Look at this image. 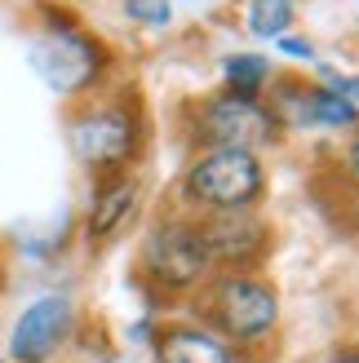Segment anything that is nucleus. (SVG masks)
Segmentation results:
<instances>
[{"instance_id":"1","label":"nucleus","mask_w":359,"mask_h":363,"mask_svg":"<svg viewBox=\"0 0 359 363\" xmlns=\"http://www.w3.org/2000/svg\"><path fill=\"white\" fill-rule=\"evenodd\" d=\"M182 195L191 199V204L213 208V213L248 208L262 195L258 155H248V151H209V155H200L187 169Z\"/></svg>"},{"instance_id":"17","label":"nucleus","mask_w":359,"mask_h":363,"mask_svg":"<svg viewBox=\"0 0 359 363\" xmlns=\"http://www.w3.org/2000/svg\"><path fill=\"white\" fill-rule=\"evenodd\" d=\"M324 363H359V350H337V354H328Z\"/></svg>"},{"instance_id":"7","label":"nucleus","mask_w":359,"mask_h":363,"mask_svg":"<svg viewBox=\"0 0 359 363\" xmlns=\"http://www.w3.org/2000/svg\"><path fill=\"white\" fill-rule=\"evenodd\" d=\"M67 328H71L67 297H40V301H31L23 311V319L13 323L9 350H13L18 363H45L67 341Z\"/></svg>"},{"instance_id":"6","label":"nucleus","mask_w":359,"mask_h":363,"mask_svg":"<svg viewBox=\"0 0 359 363\" xmlns=\"http://www.w3.org/2000/svg\"><path fill=\"white\" fill-rule=\"evenodd\" d=\"M133 142H138L133 120L116 106H98V111L71 120V147L89 169H120L133 155Z\"/></svg>"},{"instance_id":"9","label":"nucleus","mask_w":359,"mask_h":363,"mask_svg":"<svg viewBox=\"0 0 359 363\" xmlns=\"http://www.w3.org/2000/svg\"><path fill=\"white\" fill-rule=\"evenodd\" d=\"M155 350H160V363H231V350L213 333L195 328V323L165 328Z\"/></svg>"},{"instance_id":"11","label":"nucleus","mask_w":359,"mask_h":363,"mask_svg":"<svg viewBox=\"0 0 359 363\" xmlns=\"http://www.w3.org/2000/svg\"><path fill=\"white\" fill-rule=\"evenodd\" d=\"M359 111L333 89H306V124H328V129H346L355 124Z\"/></svg>"},{"instance_id":"16","label":"nucleus","mask_w":359,"mask_h":363,"mask_svg":"<svg viewBox=\"0 0 359 363\" xmlns=\"http://www.w3.org/2000/svg\"><path fill=\"white\" fill-rule=\"evenodd\" d=\"M280 45H284V53H293V58H311V45L306 40H293V35H280Z\"/></svg>"},{"instance_id":"15","label":"nucleus","mask_w":359,"mask_h":363,"mask_svg":"<svg viewBox=\"0 0 359 363\" xmlns=\"http://www.w3.org/2000/svg\"><path fill=\"white\" fill-rule=\"evenodd\" d=\"M333 94H342L350 106H359V76H333Z\"/></svg>"},{"instance_id":"8","label":"nucleus","mask_w":359,"mask_h":363,"mask_svg":"<svg viewBox=\"0 0 359 363\" xmlns=\"http://www.w3.org/2000/svg\"><path fill=\"white\" fill-rule=\"evenodd\" d=\"M200 240L209 248L213 262H226V266H248L266 252V226L258 222L248 208L236 213H213L209 222L200 226Z\"/></svg>"},{"instance_id":"4","label":"nucleus","mask_w":359,"mask_h":363,"mask_svg":"<svg viewBox=\"0 0 359 363\" xmlns=\"http://www.w3.org/2000/svg\"><path fill=\"white\" fill-rule=\"evenodd\" d=\"M271 133H275V116L262 111L248 98H236V94L213 98L200 111V138L213 151H248L253 155L258 147L271 142Z\"/></svg>"},{"instance_id":"12","label":"nucleus","mask_w":359,"mask_h":363,"mask_svg":"<svg viewBox=\"0 0 359 363\" xmlns=\"http://www.w3.org/2000/svg\"><path fill=\"white\" fill-rule=\"evenodd\" d=\"M293 23V0H248V31L262 40H280Z\"/></svg>"},{"instance_id":"18","label":"nucleus","mask_w":359,"mask_h":363,"mask_svg":"<svg viewBox=\"0 0 359 363\" xmlns=\"http://www.w3.org/2000/svg\"><path fill=\"white\" fill-rule=\"evenodd\" d=\"M346 164H350V173H359V142L350 147V155H346Z\"/></svg>"},{"instance_id":"13","label":"nucleus","mask_w":359,"mask_h":363,"mask_svg":"<svg viewBox=\"0 0 359 363\" xmlns=\"http://www.w3.org/2000/svg\"><path fill=\"white\" fill-rule=\"evenodd\" d=\"M226 84H231V94L236 98H248V102H258L262 94V84H266V62L253 58V53H236V58H226Z\"/></svg>"},{"instance_id":"10","label":"nucleus","mask_w":359,"mask_h":363,"mask_svg":"<svg viewBox=\"0 0 359 363\" xmlns=\"http://www.w3.org/2000/svg\"><path fill=\"white\" fill-rule=\"evenodd\" d=\"M133 199H138V182H129V177L106 182V186L94 195V208H89V235H94V240H106V235L133 213Z\"/></svg>"},{"instance_id":"14","label":"nucleus","mask_w":359,"mask_h":363,"mask_svg":"<svg viewBox=\"0 0 359 363\" xmlns=\"http://www.w3.org/2000/svg\"><path fill=\"white\" fill-rule=\"evenodd\" d=\"M124 13L133 23H147V27H165L173 18V5L169 0H124Z\"/></svg>"},{"instance_id":"3","label":"nucleus","mask_w":359,"mask_h":363,"mask_svg":"<svg viewBox=\"0 0 359 363\" xmlns=\"http://www.w3.org/2000/svg\"><path fill=\"white\" fill-rule=\"evenodd\" d=\"M209 248L200 240V226H187V222H160L147 235V270L155 284L165 288H191L209 275Z\"/></svg>"},{"instance_id":"5","label":"nucleus","mask_w":359,"mask_h":363,"mask_svg":"<svg viewBox=\"0 0 359 363\" xmlns=\"http://www.w3.org/2000/svg\"><path fill=\"white\" fill-rule=\"evenodd\" d=\"M31 62H35V71L45 76V84L53 89V94H76V89H84L98 76V67H102L98 45L84 40V35L71 31V27L35 40L31 45Z\"/></svg>"},{"instance_id":"2","label":"nucleus","mask_w":359,"mask_h":363,"mask_svg":"<svg viewBox=\"0 0 359 363\" xmlns=\"http://www.w3.org/2000/svg\"><path fill=\"white\" fill-rule=\"evenodd\" d=\"M218 333L231 341H258L275 328V315H280V301L275 293L266 288L262 279H248V275H226L218 288H213V306H209Z\"/></svg>"}]
</instances>
